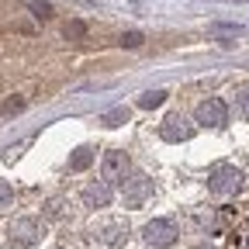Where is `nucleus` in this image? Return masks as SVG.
I'll return each mask as SVG.
<instances>
[{"label":"nucleus","instance_id":"1","mask_svg":"<svg viewBox=\"0 0 249 249\" xmlns=\"http://www.w3.org/2000/svg\"><path fill=\"white\" fill-rule=\"evenodd\" d=\"M208 187H211V194H218V197H235L246 187V177L232 163H214L208 170Z\"/></svg>","mask_w":249,"mask_h":249},{"label":"nucleus","instance_id":"2","mask_svg":"<svg viewBox=\"0 0 249 249\" xmlns=\"http://www.w3.org/2000/svg\"><path fill=\"white\" fill-rule=\"evenodd\" d=\"M177 235H180V229H177L173 218H152V222L142 229V239H145L152 249H170V246L177 242Z\"/></svg>","mask_w":249,"mask_h":249},{"label":"nucleus","instance_id":"3","mask_svg":"<svg viewBox=\"0 0 249 249\" xmlns=\"http://www.w3.org/2000/svg\"><path fill=\"white\" fill-rule=\"evenodd\" d=\"M149 197H152V180L145 173H132V177L121 180V201H124V208H142Z\"/></svg>","mask_w":249,"mask_h":249},{"label":"nucleus","instance_id":"4","mask_svg":"<svg viewBox=\"0 0 249 249\" xmlns=\"http://www.w3.org/2000/svg\"><path fill=\"white\" fill-rule=\"evenodd\" d=\"M45 235V225L38 222V218H14L11 222V229H7V239H11V246H35L38 239Z\"/></svg>","mask_w":249,"mask_h":249},{"label":"nucleus","instance_id":"5","mask_svg":"<svg viewBox=\"0 0 249 249\" xmlns=\"http://www.w3.org/2000/svg\"><path fill=\"white\" fill-rule=\"evenodd\" d=\"M194 118H197V124H208V128H225L229 124V104L222 97H208V101L197 104Z\"/></svg>","mask_w":249,"mask_h":249},{"label":"nucleus","instance_id":"6","mask_svg":"<svg viewBox=\"0 0 249 249\" xmlns=\"http://www.w3.org/2000/svg\"><path fill=\"white\" fill-rule=\"evenodd\" d=\"M128 170H132V160H128V152H124V149L104 152V163H101V177H104V180L121 183L124 177H128Z\"/></svg>","mask_w":249,"mask_h":249},{"label":"nucleus","instance_id":"7","mask_svg":"<svg viewBox=\"0 0 249 249\" xmlns=\"http://www.w3.org/2000/svg\"><path fill=\"white\" fill-rule=\"evenodd\" d=\"M160 135H163L166 142H187V139L194 135V124H191V121H187V118L177 111V114H166V118H163Z\"/></svg>","mask_w":249,"mask_h":249},{"label":"nucleus","instance_id":"8","mask_svg":"<svg viewBox=\"0 0 249 249\" xmlns=\"http://www.w3.org/2000/svg\"><path fill=\"white\" fill-rule=\"evenodd\" d=\"M111 197H114L111 180H93V183L83 187V204H87V208H107Z\"/></svg>","mask_w":249,"mask_h":249},{"label":"nucleus","instance_id":"9","mask_svg":"<svg viewBox=\"0 0 249 249\" xmlns=\"http://www.w3.org/2000/svg\"><path fill=\"white\" fill-rule=\"evenodd\" d=\"M97 239H101L104 246H121L124 239H128V225H124V222H111V225H104V229L97 232Z\"/></svg>","mask_w":249,"mask_h":249},{"label":"nucleus","instance_id":"10","mask_svg":"<svg viewBox=\"0 0 249 249\" xmlns=\"http://www.w3.org/2000/svg\"><path fill=\"white\" fill-rule=\"evenodd\" d=\"M128 118H132V111L128 107H111V111H104L101 118H97V124H104V128H118V124H128Z\"/></svg>","mask_w":249,"mask_h":249},{"label":"nucleus","instance_id":"11","mask_svg":"<svg viewBox=\"0 0 249 249\" xmlns=\"http://www.w3.org/2000/svg\"><path fill=\"white\" fill-rule=\"evenodd\" d=\"M93 163V149H87V145H80V149H73V156H70V170L73 173H80V170H87Z\"/></svg>","mask_w":249,"mask_h":249},{"label":"nucleus","instance_id":"12","mask_svg":"<svg viewBox=\"0 0 249 249\" xmlns=\"http://www.w3.org/2000/svg\"><path fill=\"white\" fill-rule=\"evenodd\" d=\"M166 101V90H145L142 97H139V107H145V111H152V107H160Z\"/></svg>","mask_w":249,"mask_h":249},{"label":"nucleus","instance_id":"13","mask_svg":"<svg viewBox=\"0 0 249 249\" xmlns=\"http://www.w3.org/2000/svg\"><path fill=\"white\" fill-rule=\"evenodd\" d=\"M235 107H239V114L249 121V83H242V87L235 90Z\"/></svg>","mask_w":249,"mask_h":249},{"label":"nucleus","instance_id":"14","mask_svg":"<svg viewBox=\"0 0 249 249\" xmlns=\"http://www.w3.org/2000/svg\"><path fill=\"white\" fill-rule=\"evenodd\" d=\"M31 14H35L38 21H49L52 18V4L49 0H31Z\"/></svg>","mask_w":249,"mask_h":249},{"label":"nucleus","instance_id":"15","mask_svg":"<svg viewBox=\"0 0 249 249\" xmlns=\"http://www.w3.org/2000/svg\"><path fill=\"white\" fill-rule=\"evenodd\" d=\"M142 42H145V35H142V31H135V28H132V31H124V35H121V45H124V49H139Z\"/></svg>","mask_w":249,"mask_h":249},{"label":"nucleus","instance_id":"16","mask_svg":"<svg viewBox=\"0 0 249 249\" xmlns=\"http://www.w3.org/2000/svg\"><path fill=\"white\" fill-rule=\"evenodd\" d=\"M62 35H66L70 42H76V38H83V35H87V24H83V21H70V24H66V31H62Z\"/></svg>","mask_w":249,"mask_h":249},{"label":"nucleus","instance_id":"17","mask_svg":"<svg viewBox=\"0 0 249 249\" xmlns=\"http://www.w3.org/2000/svg\"><path fill=\"white\" fill-rule=\"evenodd\" d=\"M28 104H24V97H11V101H4V107H0V111H4V118H11V114H21Z\"/></svg>","mask_w":249,"mask_h":249},{"label":"nucleus","instance_id":"18","mask_svg":"<svg viewBox=\"0 0 249 249\" xmlns=\"http://www.w3.org/2000/svg\"><path fill=\"white\" fill-rule=\"evenodd\" d=\"M11 201H14V187H11L7 180H0V211H4Z\"/></svg>","mask_w":249,"mask_h":249},{"label":"nucleus","instance_id":"19","mask_svg":"<svg viewBox=\"0 0 249 249\" xmlns=\"http://www.w3.org/2000/svg\"><path fill=\"white\" fill-rule=\"evenodd\" d=\"M201 249H204V246H201Z\"/></svg>","mask_w":249,"mask_h":249}]
</instances>
